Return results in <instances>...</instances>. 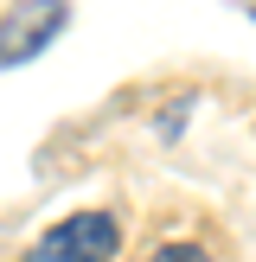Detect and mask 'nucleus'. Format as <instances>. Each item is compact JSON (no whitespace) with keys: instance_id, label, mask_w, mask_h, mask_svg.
I'll use <instances>...</instances> for the list:
<instances>
[{"instance_id":"obj_1","label":"nucleus","mask_w":256,"mask_h":262,"mask_svg":"<svg viewBox=\"0 0 256 262\" xmlns=\"http://www.w3.org/2000/svg\"><path fill=\"white\" fill-rule=\"evenodd\" d=\"M64 26H71V0H13L0 13V71L38 58Z\"/></svg>"},{"instance_id":"obj_2","label":"nucleus","mask_w":256,"mask_h":262,"mask_svg":"<svg viewBox=\"0 0 256 262\" xmlns=\"http://www.w3.org/2000/svg\"><path fill=\"white\" fill-rule=\"evenodd\" d=\"M115 243H122V224H115L109 211H77V217H64V224H51L45 237L32 243L26 262H109Z\"/></svg>"},{"instance_id":"obj_3","label":"nucleus","mask_w":256,"mask_h":262,"mask_svg":"<svg viewBox=\"0 0 256 262\" xmlns=\"http://www.w3.org/2000/svg\"><path fill=\"white\" fill-rule=\"evenodd\" d=\"M154 262H211V256H205L199 243H166V250L154 256Z\"/></svg>"}]
</instances>
